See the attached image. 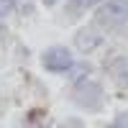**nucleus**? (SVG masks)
<instances>
[{
  "label": "nucleus",
  "instance_id": "5",
  "mask_svg": "<svg viewBox=\"0 0 128 128\" xmlns=\"http://www.w3.org/2000/svg\"><path fill=\"white\" fill-rule=\"evenodd\" d=\"M44 3H46V5H51V3H54V0H44Z\"/></svg>",
  "mask_w": 128,
  "mask_h": 128
},
{
  "label": "nucleus",
  "instance_id": "3",
  "mask_svg": "<svg viewBox=\"0 0 128 128\" xmlns=\"http://www.w3.org/2000/svg\"><path fill=\"white\" fill-rule=\"evenodd\" d=\"M92 3H98V0H69V8L72 10H82V8H87Z\"/></svg>",
  "mask_w": 128,
  "mask_h": 128
},
{
  "label": "nucleus",
  "instance_id": "2",
  "mask_svg": "<svg viewBox=\"0 0 128 128\" xmlns=\"http://www.w3.org/2000/svg\"><path fill=\"white\" fill-rule=\"evenodd\" d=\"M44 67L51 69V72L69 69V67H72V56H69V51H67V49H62V46L49 49L46 54H44Z\"/></svg>",
  "mask_w": 128,
  "mask_h": 128
},
{
  "label": "nucleus",
  "instance_id": "1",
  "mask_svg": "<svg viewBox=\"0 0 128 128\" xmlns=\"http://www.w3.org/2000/svg\"><path fill=\"white\" fill-rule=\"evenodd\" d=\"M128 20V0H108L98 10V23L108 28H118Z\"/></svg>",
  "mask_w": 128,
  "mask_h": 128
},
{
  "label": "nucleus",
  "instance_id": "4",
  "mask_svg": "<svg viewBox=\"0 0 128 128\" xmlns=\"http://www.w3.org/2000/svg\"><path fill=\"white\" fill-rule=\"evenodd\" d=\"M10 8H13V0H0V16L10 13Z\"/></svg>",
  "mask_w": 128,
  "mask_h": 128
}]
</instances>
